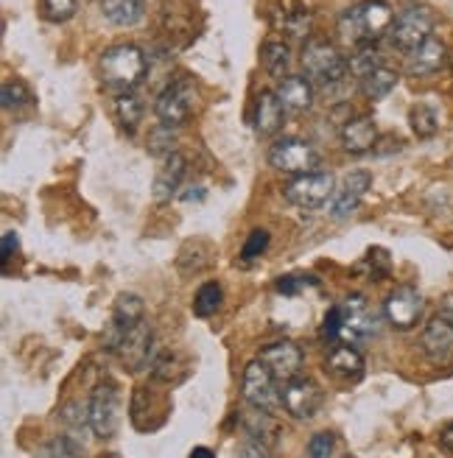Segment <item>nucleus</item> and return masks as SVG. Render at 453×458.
Instances as JSON below:
<instances>
[{
  "label": "nucleus",
  "instance_id": "393cba45",
  "mask_svg": "<svg viewBox=\"0 0 453 458\" xmlns=\"http://www.w3.org/2000/svg\"><path fill=\"white\" fill-rule=\"evenodd\" d=\"M146 313V305L138 293H121L115 305H112V322H115L118 327L124 330H132V327H138L141 322H146L143 318Z\"/></svg>",
  "mask_w": 453,
  "mask_h": 458
},
{
  "label": "nucleus",
  "instance_id": "9b49d317",
  "mask_svg": "<svg viewBox=\"0 0 453 458\" xmlns=\"http://www.w3.org/2000/svg\"><path fill=\"white\" fill-rule=\"evenodd\" d=\"M157 350V341H154V330L141 322L138 327H132L126 330L124 341H121V347L115 350L118 360L126 372H141L146 369V366L151 363V355Z\"/></svg>",
  "mask_w": 453,
  "mask_h": 458
},
{
  "label": "nucleus",
  "instance_id": "a19ab883",
  "mask_svg": "<svg viewBox=\"0 0 453 458\" xmlns=\"http://www.w3.org/2000/svg\"><path fill=\"white\" fill-rule=\"evenodd\" d=\"M305 285H316L313 277H303V274H286L283 280H278V291L283 296H297Z\"/></svg>",
  "mask_w": 453,
  "mask_h": 458
},
{
  "label": "nucleus",
  "instance_id": "8fccbe9b",
  "mask_svg": "<svg viewBox=\"0 0 453 458\" xmlns=\"http://www.w3.org/2000/svg\"><path fill=\"white\" fill-rule=\"evenodd\" d=\"M109 458H115V455H109Z\"/></svg>",
  "mask_w": 453,
  "mask_h": 458
},
{
  "label": "nucleus",
  "instance_id": "9d476101",
  "mask_svg": "<svg viewBox=\"0 0 453 458\" xmlns=\"http://www.w3.org/2000/svg\"><path fill=\"white\" fill-rule=\"evenodd\" d=\"M283 394V408L288 411V414L294 420H313L316 414L322 411V403H325V392L322 386L311 380V377H294L288 383H283L280 388Z\"/></svg>",
  "mask_w": 453,
  "mask_h": 458
},
{
  "label": "nucleus",
  "instance_id": "c85d7f7f",
  "mask_svg": "<svg viewBox=\"0 0 453 458\" xmlns=\"http://www.w3.org/2000/svg\"><path fill=\"white\" fill-rule=\"evenodd\" d=\"M347 67H350V73L361 81L370 73H375L378 67H383V59H380L375 45H358V48L353 51V56L347 59Z\"/></svg>",
  "mask_w": 453,
  "mask_h": 458
},
{
  "label": "nucleus",
  "instance_id": "dca6fc26",
  "mask_svg": "<svg viewBox=\"0 0 453 458\" xmlns=\"http://www.w3.org/2000/svg\"><path fill=\"white\" fill-rule=\"evenodd\" d=\"M423 352L425 358L442 366V363H450L453 360V322H448L445 316H434L432 322L425 325L423 330Z\"/></svg>",
  "mask_w": 453,
  "mask_h": 458
},
{
  "label": "nucleus",
  "instance_id": "473e14b6",
  "mask_svg": "<svg viewBox=\"0 0 453 458\" xmlns=\"http://www.w3.org/2000/svg\"><path fill=\"white\" fill-rule=\"evenodd\" d=\"M409 123H412V129H415V134L417 137H434L437 134V112H434V106H428V104H417V106H412V112H409Z\"/></svg>",
  "mask_w": 453,
  "mask_h": 458
},
{
  "label": "nucleus",
  "instance_id": "a211bd4d",
  "mask_svg": "<svg viewBox=\"0 0 453 458\" xmlns=\"http://www.w3.org/2000/svg\"><path fill=\"white\" fill-rule=\"evenodd\" d=\"M325 369L338 380H361L364 377V358L353 344H333L325 355Z\"/></svg>",
  "mask_w": 453,
  "mask_h": 458
},
{
  "label": "nucleus",
  "instance_id": "e433bc0d",
  "mask_svg": "<svg viewBox=\"0 0 453 458\" xmlns=\"http://www.w3.org/2000/svg\"><path fill=\"white\" fill-rule=\"evenodd\" d=\"M149 137H151V140H149V151H151V154L163 157V159L174 154V131H171V126L154 129Z\"/></svg>",
  "mask_w": 453,
  "mask_h": 458
},
{
  "label": "nucleus",
  "instance_id": "f8f14e48",
  "mask_svg": "<svg viewBox=\"0 0 453 458\" xmlns=\"http://www.w3.org/2000/svg\"><path fill=\"white\" fill-rule=\"evenodd\" d=\"M338 310H342V341L358 344L375 335V316L361 293H350L345 302H338Z\"/></svg>",
  "mask_w": 453,
  "mask_h": 458
},
{
  "label": "nucleus",
  "instance_id": "5701e85b",
  "mask_svg": "<svg viewBox=\"0 0 453 458\" xmlns=\"http://www.w3.org/2000/svg\"><path fill=\"white\" fill-rule=\"evenodd\" d=\"M375 143H378V129L372 118H353L342 129V146L350 154H367Z\"/></svg>",
  "mask_w": 453,
  "mask_h": 458
},
{
  "label": "nucleus",
  "instance_id": "4468645a",
  "mask_svg": "<svg viewBox=\"0 0 453 458\" xmlns=\"http://www.w3.org/2000/svg\"><path fill=\"white\" fill-rule=\"evenodd\" d=\"M423 293L415 285H400L387 296V305H383V313H387L389 325L397 330H409L417 325V318L423 316Z\"/></svg>",
  "mask_w": 453,
  "mask_h": 458
},
{
  "label": "nucleus",
  "instance_id": "bb28decb",
  "mask_svg": "<svg viewBox=\"0 0 453 458\" xmlns=\"http://www.w3.org/2000/svg\"><path fill=\"white\" fill-rule=\"evenodd\" d=\"M283 29L291 37H305L311 29V6L308 0H286L283 6Z\"/></svg>",
  "mask_w": 453,
  "mask_h": 458
},
{
  "label": "nucleus",
  "instance_id": "ea45409f",
  "mask_svg": "<svg viewBox=\"0 0 453 458\" xmlns=\"http://www.w3.org/2000/svg\"><path fill=\"white\" fill-rule=\"evenodd\" d=\"M269 233L266 229H252V233H249V238H246V243H244V260H252V258H261L263 251L269 249Z\"/></svg>",
  "mask_w": 453,
  "mask_h": 458
},
{
  "label": "nucleus",
  "instance_id": "f03ea898",
  "mask_svg": "<svg viewBox=\"0 0 453 458\" xmlns=\"http://www.w3.org/2000/svg\"><path fill=\"white\" fill-rule=\"evenodd\" d=\"M146 54L138 45H112L101 56V81L115 93H132L146 79Z\"/></svg>",
  "mask_w": 453,
  "mask_h": 458
},
{
  "label": "nucleus",
  "instance_id": "aec40b11",
  "mask_svg": "<svg viewBox=\"0 0 453 458\" xmlns=\"http://www.w3.org/2000/svg\"><path fill=\"white\" fill-rule=\"evenodd\" d=\"M183 176H185V157L183 154H171L163 159L160 171H157V179H154V199L157 201H171L183 185Z\"/></svg>",
  "mask_w": 453,
  "mask_h": 458
},
{
  "label": "nucleus",
  "instance_id": "4be33fe9",
  "mask_svg": "<svg viewBox=\"0 0 453 458\" xmlns=\"http://www.w3.org/2000/svg\"><path fill=\"white\" fill-rule=\"evenodd\" d=\"M278 98L288 112H305L313 104V84L308 76H283Z\"/></svg>",
  "mask_w": 453,
  "mask_h": 458
},
{
  "label": "nucleus",
  "instance_id": "0eeeda50",
  "mask_svg": "<svg viewBox=\"0 0 453 458\" xmlns=\"http://www.w3.org/2000/svg\"><path fill=\"white\" fill-rule=\"evenodd\" d=\"M434 14L428 6H406L397 17H395V26H392V42H395V48L406 51V54H412L417 51L420 45L428 39V37H434Z\"/></svg>",
  "mask_w": 453,
  "mask_h": 458
},
{
  "label": "nucleus",
  "instance_id": "6ab92c4d",
  "mask_svg": "<svg viewBox=\"0 0 453 458\" xmlns=\"http://www.w3.org/2000/svg\"><path fill=\"white\" fill-rule=\"evenodd\" d=\"M448 62V48H445V42L440 37H428L417 51L409 54V73L412 76H434L440 73L442 67Z\"/></svg>",
  "mask_w": 453,
  "mask_h": 458
},
{
  "label": "nucleus",
  "instance_id": "f704fd0d",
  "mask_svg": "<svg viewBox=\"0 0 453 458\" xmlns=\"http://www.w3.org/2000/svg\"><path fill=\"white\" fill-rule=\"evenodd\" d=\"M37 458H81V447L73 439L56 437V439H51L48 445L39 450Z\"/></svg>",
  "mask_w": 453,
  "mask_h": 458
},
{
  "label": "nucleus",
  "instance_id": "f3484780",
  "mask_svg": "<svg viewBox=\"0 0 453 458\" xmlns=\"http://www.w3.org/2000/svg\"><path fill=\"white\" fill-rule=\"evenodd\" d=\"M238 422H241V430L246 439H255L261 445H266L269 450L278 445V437H280V428L275 422V414H269L263 408H255L249 405L238 414Z\"/></svg>",
  "mask_w": 453,
  "mask_h": 458
},
{
  "label": "nucleus",
  "instance_id": "f257e3e1",
  "mask_svg": "<svg viewBox=\"0 0 453 458\" xmlns=\"http://www.w3.org/2000/svg\"><path fill=\"white\" fill-rule=\"evenodd\" d=\"M395 26V14L392 9L383 4V0H364V4L353 6L345 12V17L338 20V37L345 45H372L383 34H389Z\"/></svg>",
  "mask_w": 453,
  "mask_h": 458
},
{
  "label": "nucleus",
  "instance_id": "58836bf2",
  "mask_svg": "<svg viewBox=\"0 0 453 458\" xmlns=\"http://www.w3.org/2000/svg\"><path fill=\"white\" fill-rule=\"evenodd\" d=\"M333 447H336V437L330 430H322L311 437L308 442V458H333Z\"/></svg>",
  "mask_w": 453,
  "mask_h": 458
},
{
  "label": "nucleus",
  "instance_id": "49530a36",
  "mask_svg": "<svg viewBox=\"0 0 453 458\" xmlns=\"http://www.w3.org/2000/svg\"><path fill=\"white\" fill-rule=\"evenodd\" d=\"M440 316H445L448 322H453V293H448L445 300H442V305H440Z\"/></svg>",
  "mask_w": 453,
  "mask_h": 458
},
{
  "label": "nucleus",
  "instance_id": "2f4dec72",
  "mask_svg": "<svg viewBox=\"0 0 453 458\" xmlns=\"http://www.w3.org/2000/svg\"><path fill=\"white\" fill-rule=\"evenodd\" d=\"M115 109H118L121 126H124L129 134L138 131V126H141V121H143V101H141L138 96H134V93H121V96L115 98Z\"/></svg>",
  "mask_w": 453,
  "mask_h": 458
},
{
  "label": "nucleus",
  "instance_id": "423d86ee",
  "mask_svg": "<svg viewBox=\"0 0 453 458\" xmlns=\"http://www.w3.org/2000/svg\"><path fill=\"white\" fill-rule=\"evenodd\" d=\"M286 199L300 210H322L325 204L333 199L336 193V182L333 174L325 171H313V174H303L294 176L286 185Z\"/></svg>",
  "mask_w": 453,
  "mask_h": 458
},
{
  "label": "nucleus",
  "instance_id": "1a4fd4ad",
  "mask_svg": "<svg viewBox=\"0 0 453 458\" xmlns=\"http://www.w3.org/2000/svg\"><path fill=\"white\" fill-rule=\"evenodd\" d=\"M269 163L275 171L303 176V174L316 171V165H320V157H316L313 146L300 140V137H283V140H278L275 146H271Z\"/></svg>",
  "mask_w": 453,
  "mask_h": 458
},
{
  "label": "nucleus",
  "instance_id": "4c0bfd02",
  "mask_svg": "<svg viewBox=\"0 0 453 458\" xmlns=\"http://www.w3.org/2000/svg\"><path fill=\"white\" fill-rule=\"evenodd\" d=\"M322 338L325 344H338L342 341V310H338V305H333L328 313H325V322H322Z\"/></svg>",
  "mask_w": 453,
  "mask_h": 458
},
{
  "label": "nucleus",
  "instance_id": "a18cd8bd",
  "mask_svg": "<svg viewBox=\"0 0 453 458\" xmlns=\"http://www.w3.org/2000/svg\"><path fill=\"white\" fill-rule=\"evenodd\" d=\"M14 249H17V235L6 233L4 235V249H0V251H4V263H9V258L14 255Z\"/></svg>",
  "mask_w": 453,
  "mask_h": 458
},
{
  "label": "nucleus",
  "instance_id": "2eb2a0df",
  "mask_svg": "<svg viewBox=\"0 0 453 458\" xmlns=\"http://www.w3.org/2000/svg\"><path fill=\"white\" fill-rule=\"evenodd\" d=\"M372 185V174L370 171H350L342 185H338V191L333 193V201H330V216L333 218H347L350 213L358 210L361 199L367 196Z\"/></svg>",
  "mask_w": 453,
  "mask_h": 458
},
{
  "label": "nucleus",
  "instance_id": "6e6552de",
  "mask_svg": "<svg viewBox=\"0 0 453 458\" xmlns=\"http://www.w3.org/2000/svg\"><path fill=\"white\" fill-rule=\"evenodd\" d=\"M193 106H196V87H193V81L176 79L160 93L154 109H157V118H160L163 126L176 129V126H183V123L191 121Z\"/></svg>",
  "mask_w": 453,
  "mask_h": 458
},
{
  "label": "nucleus",
  "instance_id": "09e8293b",
  "mask_svg": "<svg viewBox=\"0 0 453 458\" xmlns=\"http://www.w3.org/2000/svg\"><path fill=\"white\" fill-rule=\"evenodd\" d=\"M450 71H453V54H450Z\"/></svg>",
  "mask_w": 453,
  "mask_h": 458
},
{
  "label": "nucleus",
  "instance_id": "20e7f679",
  "mask_svg": "<svg viewBox=\"0 0 453 458\" xmlns=\"http://www.w3.org/2000/svg\"><path fill=\"white\" fill-rule=\"evenodd\" d=\"M90 430L98 439H112L121 428V392L112 380H101L90 394Z\"/></svg>",
  "mask_w": 453,
  "mask_h": 458
},
{
  "label": "nucleus",
  "instance_id": "a878e982",
  "mask_svg": "<svg viewBox=\"0 0 453 458\" xmlns=\"http://www.w3.org/2000/svg\"><path fill=\"white\" fill-rule=\"evenodd\" d=\"M101 12L115 26H134L143 17V0H101Z\"/></svg>",
  "mask_w": 453,
  "mask_h": 458
},
{
  "label": "nucleus",
  "instance_id": "37998d69",
  "mask_svg": "<svg viewBox=\"0 0 453 458\" xmlns=\"http://www.w3.org/2000/svg\"><path fill=\"white\" fill-rule=\"evenodd\" d=\"M235 458H269V447L255 442V439H244Z\"/></svg>",
  "mask_w": 453,
  "mask_h": 458
},
{
  "label": "nucleus",
  "instance_id": "c756f323",
  "mask_svg": "<svg viewBox=\"0 0 453 458\" xmlns=\"http://www.w3.org/2000/svg\"><path fill=\"white\" fill-rule=\"evenodd\" d=\"M221 302H224V291H221L218 283L210 280V283H205V285H199V291H196V296H193V313H196L199 318H210V316L218 313Z\"/></svg>",
  "mask_w": 453,
  "mask_h": 458
},
{
  "label": "nucleus",
  "instance_id": "b1692460",
  "mask_svg": "<svg viewBox=\"0 0 453 458\" xmlns=\"http://www.w3.org/2000/svg\"><path fill=\"white\" fill-rule=\"evenodd\" d=\"M149 369H151V377H154V380H163V383L174 386V383H179V380H185V375H188V363L179 360V355H176L174 350H160V347H157L154 355H151Z\"/></svg>",
  "mask_w": 453,
  "mask_h": 458
},
{
  "label": "nucleus",
  "instance_id": "7ed1b4c3",
  "mask_svg": "<svg viewBox=\"0 0 453 458\" xmlns=\"http://www.w3.org/2000/svg\"><path fill=\"white\" fill-rule=\"evenodd\" d=\"M303 71L311 81L316 84H338L347 73H350V67H347V59L342 56V51L336 48V45L325 42V39H313L305 45V51H303Z\"/></svg>",
  "mask_w": 453,
  "mask_h": 458
},
{
  "label": "nucleus",
  "instance_id": "39448f33",
  "mask_svg": "<svg viewBox=\"0 0 453 458\" xmlns=\"http://www.w3.org/2000/svg\"><path fill=\"white\" fill-rule=\"evenodd\" d=\"M241 394L249 405L263 408V411H269V414H275V411L283 408V394L278 388V380L266 369V363L261 358L246 363L244 380H241Z\"/></svg>",
  "mask_w": 453,
  "mask_h": 458
},
{
  "label": "nucleus",
  "instance_id": "c9c22d12",
  "mask_svg": "<svg viewBox=\"0 0 453 458\" xmlns=\"http://www.w3.org/2000/svg\"><path fill=\"white\" fill-rule=\"evenodd\" d=\"M31 104V93L22 81H6L4 84V109H20Z\"/></svg>",
  "mask_w": 453,
  "mask_h": 458
},
{
  "label": "nucleus",
  "instance_id": "79ce46f5",
  "mask_svg": "<svg viewBox=\"0 0 453 458\" xmlns=\"http://www.w3.org/2000/svg\"><path fill=\"white\" fill-rule=\"evenodd\" d=\"M367 263H370V277L380 280V277H387L389 274V255H387V249H370L367 251Z\"/></svg>",
  "mask_w": 453,
  "mask_h": 458
},
{
  "label": "nucleus",
  "instance_id": "de8ad7c7",
  "mask_svg": "<svg viewBox=\"0 0 453 458\" xmlns=\"http://www.w3.org/2000/svg\"><path fill=\"white\" fill-rule=\"evenodd\" d=\"M191 458H216V453H213V450H208V447H193Z\"/></svg>",
  "mask_w": 453,
  "mask_h": 458
},
{
  "label": "nucleus",
  "instance_id": "cd10ccee",
  "mask_svg": "<svg viewBox=\"0 0 453 458\" xmlns=\"http://www.w3.org/2000/svg\"><path fill=\"white\" fill-rule=\"evenodd\" d=\"M397 84V71H392V67H378L375 73H370L367 79H361V93H364L367 98H387L392 89Z\"/></svg>",
  "mask_w": 453,
  "mask_h": 458
},
{
  "label": "nucleus",
  "instance_id": "7c9ffc66",
  "mask_svg": "<svg viewBox=\"0 0 453 458\" xmlns=\"http://www.w3.org/2000/svg\"><path fill=\"white\" fill-rule=\"evenodd\" d=\"M261 62H263L269 76H283L288 71V62H291L288 45L286 42H278V39H269L263 45V51H261Z\"/></svg>",
  "mask_w": 453,
  "mask_h": 458
},
{
  "label": "nucleus",
  "instance_id": "72a5a7b5",
  "mask_svg": "<svg viewBox=\"0 0 453 458\" xmlns=\"http://www.w3.org/2000/svg\"><path fill=\"white\" fill-rule=\"evenodd\" d=\"M39 12L48 22H64L76 14V0H39Z\"/></svg>",
  "mask_w": 453,
  "mask_h": 458
},
{
  "label": "nucleus",
  "instance_id": "412c9836",
  "mask_svg": "<svg viewBox=\"0 0 453 458\" xmlns=\"http://www.w3.org/2000/svg\"><path fill=\"white\" fill-rule=\"evenodd\" d=\"M283 112L286 106L280 104L278 93H258V101H255V131L261 137H275L283 126Z\"/></svg>",
  "mask_w": 453,
  "mask_h": 458
},
{
  "label": "nucleus",
  "instance_id": "ddd939ff",
  "mask_svg": "<svg viewBox=\"0 0 453 458\" xmlns=\"http://www.w3.org/2000/svg\"><path fill=\"white\" fill-rule=\"evenodd\" d=\"M261 360L266 363V369L275 375L278 383H288L300 375L305 355L294 341H275V344H266L261 350Z\"/></svg>",
  "mask_w": 453,
  "mask_h": 458
},
{
  "label": "nucleus",
  "instance_id": "c03bdc74",
  "mask_svg": "<svg viewBox=\"0 0 453 458\" xmlns=\"http://www.w3.org/2000/svg\"><path fill=\"white\" fill-rule=\"evenodd\" d=\"M440 447H442L445 453H453V422H448V425L442 428V433H440Z\"/></svg>",
  "mask_w": 453,
  "mask_h": 458
}]
</instances>
